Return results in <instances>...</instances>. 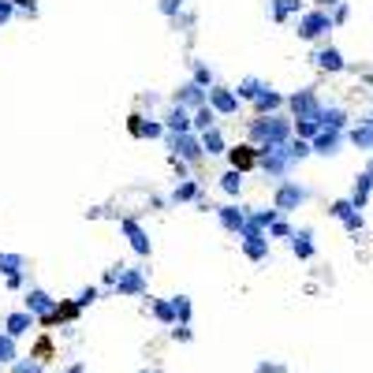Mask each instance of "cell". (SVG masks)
Segmentation results:
<instances>
[{
    "instance_id": "obj_1",
    "label": "cell",
    "mask_w": 373,
    "mask_h": 373,
    "mask_svg": "<svg viewBox=\"0 0 373 373\" xmlns=\"http://www.w3.org/2000/svg\"><path fill=\"white\" fill-rule=\"evenodd\" d=\"M295 138V124H291L288 112H276V116H254L247 124V142L250 146H288Z\"/></svg>"
},
{
    "instance_id": "obj_2",
    "label": "cell",
    "mask_w": 373,
    "mask_h": 373,
    "mask_svg": "<svg viewBox=\"0 0 373 373\" xmlns=\"http://www.w3.org/2000/svg\"><path fill=\"white\" fill-rule=\"evenodd\" d=\"M261 161H258V168L265 172V179H273V186L276 183H284V179H291V172H295V157H291V150L288 146H261Z\"/></svg>"
},
{
    "instance_id": "obj_3",
    "label": "cell",
    "mask_w": 373,
    "mask_h": 373,
    "mask_svg": "<svg viewBox=\"0 0 373 373\" xmlns=\"http://www.w3.org/2000/svg\"><path fill=\"white\" fill-rule=\"evenodd\" d=\"M310 186H302L299 179H284L273 186V209H280V217H288V213L302 209L306 202H310Z\"/></svg>"
},
{
    "instance_id": "obj_4",
    "label": "cell",
    "mask_w": 373,
    "mask_h": 373,
    "mask_svg": "<svg viewBox=\"0 0 373 373\" xmlns=\"http://www.w3.org/2000/svg\"><path fill=\"white\" fill-rule=\"evenodd\" d=\"M332 30H336V26H332V16L325 8H306L295 19V34L302 37V42H321V37H328Z\"/></svg>"
},
{
    "instance_id": "obj_5",
    "label": "cell",
    "mask_w": 373,
    "mask_h": 373,
    "mask_svg": "<svg viewBox=\"0 0 373 373\" xmlns=\"http://www.w3.org/2000/svg\"><path fill=\"white\" fill-rule=\"evenodd\" d=\"M321 93H317V86H302L295 93H288V116L291 119H321Z\"/></svg>"
},
{
    "instance_id": "obj_6",
    "label": "cell",
    "mask_w": 373,
    "mask_h": 373,
    "mask_svg": "<svg viewBox=\"0 0 373 373\" xmlns=\"http://www.w3.org/2000/svg\"><path fill=\"white\" fill-rule=\"evenodd\" d=\"M239 250H243L250 261H269L273 239H269V232H261V228H254V224L247 220V228L239 232Z\"/></svg>"
},
{
    "instance_id": "obj_7",
    "label": "cell",
    "mask_w": 373,
    "mask_h": 373,
    "mask_svg": "<svg viewBox=\"0 0 373 373\" xmlns=\"http://www.w3.org/2000/svg\"><path fill=\"white\" fill-rule=\"evenodd\" d=\"M168 150L179 157V161H186L191 168H198L206 161V150H202V135H194V131H186V135H168Z\"/></svg>"
},
{
    "instance_id": "obj_8",
    "label": "cell",
    "mask_w": 373,
    "mask_h": 373,
    "mask_svg": "<svg viewBox=\"0 0 373 373\" xmlns=\"http://www.w3.org/2000/svg\"><path fill=\"white\" fill-rule=\"evenodd\" d=\"M146 288H150L146 269H142V265H127V269L119 273V280H116L112 295H119V299H138V295H146Z\"/></svg>"
},
{
    "instance_id": "obj_9",
    "label": "cell",
    "mask_w": 373,
    "mask_h": 373,
    "mask_svg": "<svg viewBox=\"0 0 373 373\" xmlns=\"http://www.w3.org/2000/svg\"><path fill=\"white\" fill-rule=\"evenodd\" d=\"M328 217L340 220L348 235H362L366 232V217H362V209L351 206V198H336V202L328 206Z\"/></svg>"
},
{
    "instance_id": "obj_10",
    "label": "cell",
    "mask_w": 373,
    "mask_h": 373,
    "mask_svg": "<svg viewBox=\"0 0 373 373\" xmlns=\"http://www.w3.org/2000/svg\"><path fill=\"white\" fill-rule=\"evenodd\" d=\"M119 232L127 235V243L131 250H135L138 258H150L153 254V243H150V235H146V228L135 220V217H119Z\"/></svg>"
},
{
    "instance_id": "obj_11",
    "label": "cell",
    "mask_w": 373,
    "mask_h": 373,
    "mask_svg": "<svg viewBox=\"0 0 373 373\" xmlns=\"http://www.w3.org/2000/svg\"><path fill=\"white\" fill-rule=\"evenodd\" d=\"M310 64L317 71H325V75H340V71H348V60H343V52L336 45H321V49H314L310 52Z\"/></svg>"
},
{
    "instance_id": "obj_12",
    "label": "cell",
    "mask_w": 373,
    "mask_h": 373,
    "mask_svg": "<svg viewBox=\"0 0 373 373\" xmlns=\"http://www.w3.org/2000/svg\"><path fill=\"white\" fill-rule=\"evenodd\" d=\"M168 202H172V206L198 202V209H202V213H209V209H213V206L206 202V191H202V183H198V179H179V183H176V191L168 194Z\"/></svg>"
},
{
    "instance_id": "obj_13",
    "label": "cell",
    "mask_w": 373,
    "mask_h": 373,
    "mask_svg": "<svg viewBox=\"0 0 373 373\" xmlns=\"http://www.w3.org/2000/svg\"><path fill=\"white\" fill-rule=\"evenodd\" d=\"M239 93L232 90V86H209V109L217 112V116H239Z\"/></svg>"
},
{
    "instance_id": "obj_14",
    "label": "cell",
    "mask_w": 373,
    "mask_h": 373,
    "mask_svg": "<svg viewBox=\"0 0 373 373\" xmlns=\"http://www.w3.org/2000/svg\"><path fill=\"white\" fill-rule=\"evenodd\" d=\"M217 213V220H220V228L224 232H232V235H239L247 228V220H250V209L247 206H239V202H228V206H217L213 209Z\"/></svg>"
},
{
    "instance_id": "obj_15",
    "label": "cell",
    "mask_w": 373,
    "mask_h": 373,
    "mask_svg": "<svg viewBox=\"0 0 373 373\" xmlns=\"http://www.w3.org/2000/svg\"><path fill=\"white\" fill-rule=\"evenodd\" d=\"M172 105H183L186 112H198L209 105V90H202L198 83H183L176 93H172Z\"/></svg>"
},
{
    "instance_id": "obj_16",
    "label": "cell",
    "mask_w": 373,
    "mask_h": 373,
    "mask_svg": "<svg viewBox=\"0 0 373 373\" xmlns=\"http://www.w3.org/2000/svg\"><path fill=\"white\" fill-rule=\"evenodd\" d=\"M228 161H232V168L235 172H254L258 168V161H261V153H258V146H250V142H239V146H232L228 150Z\"/></svg>"
},
{
    "instance_id": "obj_17",
    "label": "cell",
    "mask_w": 373,
    "mask_h": 373,
    "mask_svg": "<svg viewBox=\"0 0 373 373\" xmlns=\"http://www.w3.org/2000/svg\"><path fill=\"white\" fill-rule=\"evenodd\" d=\"M161 119H165L168 135H186V131H194V112H186L183 105H168Z\"/></svg>"
},
{
    "instance_id": "obj_18",
    "label": "cell",
    "mask_w": 373,
    "mask_h": 373,
    "mask_svg": "<svg viewBox=\"0 0 373 373\" xmlns=\"http://www.w3.org/2000/svg\"><path fill=\"white\" fill-rule=\"evenodd\" d=\"M37 328V317L30 314V310H11L8 317H4V332L11 340H23V336H30V332Z\"/></svg>"
},
{
    "instance_id": "obj_19",
    "label": "cell",
    "mask_w": 373,
    "mask_h": 373,
    "mask_svg": "<svg viewBox=\"0 0 373 373\" xmlns=\"http://www.w3.org/2000/svg\"><path fill=\"white\" fill-rule=\"evenodd\" d=\"M348 142L355 146V150H362V153H373V116L369 112L348 127Z\"/></svg>"
},
{
    "instance_id": "obj_20",
    "label": "cell",
    "mask_w": 373,
    "mask_h": 373,
    "mask_svg": "<svg viewBox=\"0 0 373 373\" xmlns=\"http://www.w3.org/2000/svg\"><path fill=\"white\" fill-rule=\"evenodd\" d=\"M23 310H30L34 317H45V314L57 310V299H52L45 288H26V295H23Z\"/></svg>"
},
{
    "instance_id": "obj_21",
    "label": "cell",
    "mask_w": 373,
    "mask_h": 373,
    "mask_svg": "<svg viewBox=\"0 0 373 373\" xmlns=\"http://www.w3.org/2000/svg\"><path fill=\"white\" fill-rule=\"evenodd\" d=\"M343 142H348V131H321V135L310 142V150L317 157H336L343 150Z\"/></svg>"
},
{
    "instance_id": "obj_22",
    "label": "cell",
    "mask_w": 373,
    "mask_h": 373,
    "mask_svg": "<svg viewBox=\"0 0 373 373\" xmlns=\"http://www.w3.org/2000/svg\"><path fill=\"white\" fill-rule=\"evenodd\" d=\"M250 109H254V116H276V112L288 109V97L269 86L265 93H258V101H250Z\"/></svg>"
},
{
    "instance_id": "obj_23",
    "label": "cell",
    "mask_w": 373,
    "mask_h": 373,
    "mask_svg": "<svg viewBox=\"0 0 373 373\" xmlns=\"http://www.w3.org/2000/svg\"><path fill=\"white\" fill-rule=\"evenodd\" d=\"M302 11H306L302 0H269V19L276 26H288L291 19H299Z\"/></svg>"
},
{
    "instance_id": "obj_24",
    "label": "cell",
    "mask_w": 373,
    "mask_h": 373,
    "mask_svg": "<svg viewBox=\"0 0 373 373\" xmlns=\"http://www.w3.org/2000/svg\"><path fill=\"white\" fill-rule=\"evenodd\" d=\"M288 243H291V254H295L299 261H314L317 258V243H314L310 228H295V235H291Z\"/></svg>"
},
{
    "instance_id": "obj_25",
    "label": "cell",
    "mask_w": 373,
    "mask_h": 373,
    "mask_svg": "<svg viewBox=\"0 0 373 373\" xmlns=\"http://www.w3.org/2000/svg\"><path fill=\"white\" fill-rule=\"evenodd\" d=\"M317 124H321V131H348L351 127V112L343 109V105H325Z\"/></svg>"
},
{
    "instance_id": "obj_26",
    "label": "cell",
    "mask_w": 373,
    "mask_h": 373,
    "mask_svg": "<svg viewBox=\"0 0 373 373\" xmlns=\"http://www.w3.org/2000/svg\"><path fill=\"white\" fill-rule=\"evenodd\" d=\"M369 194H373V176H369V172H358L351 194H348L351 206H355V209H366V206H369Z\"/></svg>"
},
{
    "instance_id": "obj_27",
    "label": "cell",
    "mask_w": 373,
    "mask_h": 373,
    "mask_svg": "<svg viewBox=\"0 0 373 373\" xmlns=\"http://www.w3.org/2000/svg\"><path fill=\"white\" fill-rule=\"evenodd\" d=\"M146 306H150V314L157 317L161 325H168V328H176L179 321H176V306H172V299H146Z\"/></svg>"
},
{
    "instance_id": "obj_28",
    "label": "cell",
    "mask_w": 373,
    "mask_h": 373,
    "mask_svg": "<svg viewBox=\"0 0 373 373\" xmlns=\"http://www.w3.org/2000/svg\"><path fill=\"white\" fill-rule=\"evenodd\" d=\"M202 150H206V157H228V138H224V131L220 127H213V131H206L202 135Z\"/></svg>"
},
{
    "instance_id": "obj_29",
    "label": "cell",
    "mask_w": 373,
    "mask_h": 373,
    "mask_svg": "<svg viewBox=\"0 0 373 373\" xmlns=\"http://www.w3.org/2000/svg\"><path fill=\"white\" fill-rule=\"evenodd\" d=\"M232 90L239 93V101H258V93L269 90V83L258 75H247V78H239V86H232Z\"/></svg>"
},
{
    "instance_id": "obj_30",
    "label": "cell",
    "mask_w": 373,
    "mask_h": 373,
    "mask_svg": "<svg viewBox=\"0 0 373 373\" xmlns=\"http://www.w3.org/2000/svg\"><path fill=\"white\" fill-rule=\"evenodd\" d=\"M243 183H247V176H243V172L228 168V172H224V176H220V191H224V194H228L232 202H235V198L243 194Z\"/></svg>"
},
{
    "instance_id": "obj_31",
    "label": "cell",
    "mask_w": 373,
    "mask_h": 373,
    "mask_svg": "<svg viewBox=\"0 0 373 373\" xmlns=\"http://www.w3.org/2000/svg\"><path fill=\"white\" fill-rule=\"evenodd\" d=\"M276 220H280V209H273V206H258V209H250V224H254V228H261V232H269Z\"/></svg>"
},
{
    "instance_id": "obj_32",
    "label": "cell",
    "mask_w": 373,
    "mask_h": 373,
    "mask_svg": "<svg viewBox=\"0 0 373 373\" xmlns=\"http://www.w3.org/2000/svg\"><path fill=\"white\" fill-rule=\"evenodd\" d=\"M191 83L209 90V86H217V75H213V68H209L206 60H191Z\"/></svg>"
},
{
    "instance_id": "obj_33",
    "label": "cell",
    "mask_w": 373,
    "mask_h": 373,
    "mask_svg": "<svg viewBox=\"0 0 373 373\" xmlns=\"http://www.w3.org/2000/svg\"><path fill=\"white\" fill-rule=\"evenodd\" d=\"M16 273H26V258L23 254H8V250H0V276H16Z\"/></svg>"
},
{
    "instance_id": "obj_34",
    "label": "cell",
    "mask_w": 373,
    "mask_h": 373,
    "mask_svg": "<svg viewBox=\"0 0 373 373\" xmlns=\"http://www.w3.org/2000/svg\"><path fill=\"white\" fill-rule=\"evenodd\" d=\"M172 306H176V321H179V325H191V317H194L191 295H172Z\"/></svg>"
},
{
    "instance_id": "obj_35",
    "label": "cell",
    "mask_w": 373,
    "mask_h": 373,
    "mask_svg": "<svg viewBox=\"0 0 373 373\" xmlns=\"http://www.w3.org/2000/svg\"><path fill=\"white\" fill-rule=\"evenodd\" d=\"M19 358V348H16V340L8 336L4 328H0V366H11Z\"/></svg>"
},
{
    "instance_id": "obj_36",
    "label": "cell",
    "mask_w": 373,
    "mask_h": 373,
    "mask_svg": "<svg viewBox=\"0 0 373 373\" xmlns=\"http://www.w3.org/2000/svg\"><path fill=\"white\" fill-rule=\"evenodd\" d=\"M213 127H217V112L206 105V109L194 112V135H206V131H213Z\"/></svg>"
},
{
    "instance_id": "obj_37",
    "label": "cell",
    "mask_w": 373,
    "mask_h": 373,
    "mask_svg": "<svg viewBox=\"0 0 373 373\" xmlns=\"http://www.w3.org/2000/svg\"><path fill=\"white\" fill-rule=\"evenodd\" d=\"M291 124H295V138L314 142L317 135H321V124H317V119H291Z\"/></svg>"
},
{
    "instance_id": "obj_38",
    "label": "cell",
    "mask_w": 373,
    "mask_h": 373,
    "mask_svg": "<svg viewBox=\"0 0 373 373\" xmlns=\"http://www.w3.org/2000/svg\"><path fill=\"white\" fill-rule=\"evenodd\" d=\"M11 373H45V362H42V358H34V355L30 358L19 355L16 362H11Z\"/></svg>"
},
{
    "instance_id": "obj_39",
    "label": "cell",
    "mask_w": 373,
    "mask_h": 373,
    "mask_svg": "<svg viewBox=\"0 0 373 373\" xmlns=\"http://www.w3.org/2000/svg\"><path fill=\"white\" fill-rule=\"evenodd\" d=\"M153 138H168L161 116H146V142H153Z\"/></svg>"
},
{
    "instance_id": "obj_40",
    "label": "cell",
    "mask_w": 373,
    "mask_h": 373,
    "mask_svg": "<svg viewBox=\"0 0 373 373\" xmlns=\"http://www.w3.org/2000/svg\"><path fill=\"white\" fill-rule=\"evenodd\" d=\"M183 4H186V0H157V11H161L165 19L176 23V19L183 16Z\"/></svg>"
},
{
    "instance_id": "obj_41",
    "label": "cell",
    "mask_w": 373,
    "mask_h": 373,
    "mask_svg": "<svg viewBox=\"0 0 373 373\" xmlns=\"http://www.w3.org/2000/svg\"><path fill=\"white\" fill-rule=\"evenodd\" d=\"M291 235H295V224H291L288 217H280L273 228H269V239H291Z\"/></svg>"
},
{
    "instance_id": "obj_42",
    "label": "cell",
    "mask_w": 373,
    "mask_h": 373,
    "mask_svg": "<svg viewBox=\"0 0 373 373\" xmlns=\"http://www.w3.org/2000/svg\"><path fill=\"white\" fill-rule=\"evenodd\" d=\"M288 150H291V157H295L299 165H302L306 157L314 153V150H310V142H306V138H291V142H288Z\"/></svg>"
},
{
    "instance_id": "obj_43",
    "label": "cell",
    "mask_w": 373,
    "mask_h": 373,
    "mask_svg": "<svg viewBox=\"0 0 373 373\" xmlns=\"http://www.w3.org/2000/svg\"><path fill=\"white\" fill-rule=\"evenodd\" d=\"M101 299V288H83V291H78V295H75V302H78V310H86V306H93V302H97Z\"/></svg>"
},
{
    "instance_id": "obj_44",
    "label": "cell",
    "mask_w": 373,
    "mask_h": 373,
    "mask_svg": "<svg viewBox=\"0 0 373 373\" xmlns=\"http://www.w3.org/2000/svg\"><path fill=\"white\" fill-rule=\"evenodd\" d=\"M127 131H131V138H146V116L142 112H131L127 116Z\"/></svg>"
},
{
    "instance_id": "obj_45",
    "label": "cell",
    "mask_w": 373,
    "mask_h": 373,
    "mask_svg": "<svg viewBox=\"0 0 373 373\" xmlns=\"http://www.w3.org/2000/svg\"><path fill=\"white\" fill-rule=\"evenodd\" d=\"M328 16H332V26H343V23H348V19H351V4H348V0H340V4H336V8H332V11H328Z\"/></svg>"
},
{
    "instance_id": "obj_46",
    "label": "cell",
    "mask_w": 373,
    "mask_h": 373,
    "mask_svg": "<svg viewBox=\"0 0 373 373\" xmlns=\"http://www.w3.org/2000/svg\"><path fill=\"white\" fill-rule=\"evenodd\" d=\"M127 265L124 261H116V265H109V269H105V276H101V284L105 288H116V280H119V273H124Z\"/></svg>"
},
{
    "instance_id": "obj_47",
    "label": "cell",
    "mask_w": 373,
    "mask_h": 373,
    "mask_svg": "<svg viewBox=\"0 0 373 373\" xmlns=\"http://www.w3.org/2000/svg\"><path fill=\"white\" fill-rule=\"evenodd\" d=\"M16 16H19V11H16V4H11V0H0V26H8Z\"/></svg>"
},
{
    "instance_id": "obj_48",
    "label": "cell",
    "mask_w": 373,
    "mask_h": 373,
    "mask_svg": "<svg viewBox=\"0 0 373 373\" xmlns=\"http://www.w3.org/2000/svg\"><path fill=\"white\" fill-rule=\"evenodd\" d=\"M11 4H16V11H19V16H37V0H11Z\"/></svg>"
},
{
    "instance_id": "obj_49",
    "label": "cell",
    "mask_w": 373,
    "mask_h": 373,
    "mask_svg": "<svg viewBox=\"0 0 373 373\" xmlns=\"http://www.w3.org/2000/svg\"><path fill=\"white\" fill-rule=\"evenodd\" d=\"M172 340H176V343H191V340H194L191 325H176V328H172Z\"/></svg>"
},
{
    "instance_id": "obj_50",
    "label": "cell",
    "mask_w": 373,
    "mask_h": 373,
    "mask_svg": "<svg viewBox=\"0 0 373 373\" xmlns=\"http://www.w3.org/2000/svg\"><path fill=\"white\" fill-rule=\"evenodd\" d=\"M172 168H176V176H179V179H191V165H186V161H179L176 153H172Z\"/></svg>"
},
{
    "instance_id": "obj_51",
    "label": "cell",
    "mask_w": 373,
    "mask_h": 373,
    "mask_svg": "<svg viewBox=\"0 0 373 373\" xmlns=\"http://www.w3.org/2000/svg\"><path fill=\"white\" fill-rule=\"evenodd\" d=\"M4 284H8V291H23V288H26V273H16V276H8Z\"/></svg>"
},
{
    "instance_id": "obj_52",
    "label": "cell",
    "mask_w": 373,
    "mask_h": 373,
    "mask_svg": "<svg viewBox=\"0 0 373 373\" xmlns=\"http://www.w3.org/2000/svg\"><path fill=\"white\" fill-rule=\"evenodd\" d=\"M254 373H284V366H276V362H258Z\"/></svg>"
},
{
    "instance_id": "obj_53",
    "label": "cell",
    "mask_w": 373,
    "mask_h": 373,
    "mask_svg": "<svg viewBox=\"0 0 373 373\" xmlns=\"http://www.w3.org/2000/svg\"><path fill=\"white\" fill-rule=\"evenodd\" d=\"M138 105H142V109H153V105H157V97H153V93H142V97H138Z\"/></svg>"
},
{
    "instance_id": "obj_54",
    "label": "cell",
    "mask_w": 373,
    "mask_h": 373,
    "mask_svg": "<svg viewBox=\"0 0 373 373\" xmlns=\"http://www.w3.org/2000/svg\"><path fill=\"white\" fill-rule=\"evenodd\" d=\"M336 4H340V0H314V8H325V11H332Z\"/></svg>"
},
{
    "instance_id": "obj_55",
    "label": "cell",
    "mask_w": 373,
    "mask_h": 373,
    "mask_svg": "<svg viewBox=\"0 0 373 373\" xmlns=\"http://www.w3.org/2000/svg\"><path fill=\"white\" fill-rule=\"evenodd\" d=\"M64 373H86V366H83V362H71V366L64 369Z\"/></svg>"
},
{
    "instance_id": "obj_56",
    "label": "cell",
    "mask_w": 373,
    "mask_h": 373,
    "mask_svg": "<svg viewBox=\"0 0 373 373\" xmlns=\"http://www.w3.org/2000/svg\"><path fill=\"white\" fill-rule=\"evenodd\" d=\"M138 373H157V369H138Z\"/></svg>"
},
{
    "instance_id": "obj_57",
    "label": "cell",
    "mask_w": 373,
    "mask_h": 373,
    "mask_svg": "<svg viewBox=\"0 0 373 373\" xmlns=\"http://www.w3.org/2000/svg\"><path fill=\"white\" fill-rule=\"evenodd\" d=\"M369 116H373V101H369Z\"/></svg>"
},
{
    "instance_id": "obj_58",
    "label": "cell",
    "mask_w": 373,
    "mask_h": 373,
    "mask_svg": "<svg viewBox=\"0 0 373 373\" xmlns=\"http://www.w3.org/2000/svg\"><path fill=\"white\" fill-rule=\"evenodd\" d=\"M369 157H373V153H369Z\"/></svg>"
}]
</instances>
